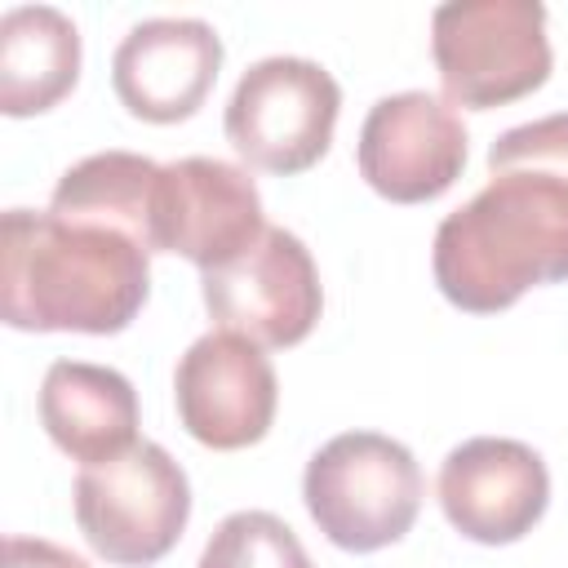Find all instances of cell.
Instances as JSON below:
<instances>
[{
    "label": "cell",
    "instance_id": "8fae6325",
    "mask_svg": "<svg viewBox=\"0 0 568 568\" xmlns=\"http://www.w3.org/2000/svg\"><path fill=\"white\" fill-rule=\"evenodd\" d=\"M546 462L519 439L479 435L457 444L439 466V506L448 524L470 541H519L546 515Z\"/></svg>",
    "mask_w": 568,
    "mask_h": 568
},
{
    "label": "cell",
    "instance_id": "ac0fdd59",
    "mask_svg": "<svg viewBox=\"0 0 568 568\" xmlns=\"http://www.w3.org/2000/svg\"><path fill=\"white\" fill-rule=\"evenodd\" d=\"M4 568H89L80 555H71L58 541L44 537H9L4 541Z\"/></svg>",
    "mask_w": 568,
    "mask_h": 568
},
{
    "label": "cell",
    "instance_id": "e0dca14e",
    "mask_svg": "<svg viewBox=\"0 0 568 568\" xmlns=\"http://www.w3.org/2000/svg\"><path fill=\"white\" fill-rule=\"evenodd\" d=\"M501 169H541V173L568 178V111L506 129L488 146V173H501Z\"/></svg>",
    "mask_w": 568,
    "mask_h": 568
},
{
    "label": "cell",
    "instance_id": "6da1fadb",
    "mask_svg": "<svg viewBox=\"0 0 568 568\" xmlns=\"http://www.w3.org/2000/svg\"><path fill=\"white\" fill-rule=\"evenodd\" d=\"M146 257L120 231L9 209L0 222V315L27 333H120L146 306Z\"/></svg>",
    "mask_w": 568,
    "mask_h": 568
},
{
    "label": "cell",
    "instance_id": "4fadbf2b",
    "mask_svg": "<svg viewBox=\"0 0 568 568\" xmlns=\"http://www.w3.org/2000/svg\"><path fill=\"white\" fill-rule=\"evenodd\" d=\"M40 426L84 466L120 457L138 444V390L115 368L58 359L40 382Z\"/></svg>",
    "mask_w": 568,
    "mask_h": 568
},
{
    "label": "cell",
    "instance_id": "5bb4252c",
    "mask_svg": "<svg viewBox=\"0 0 568 568\" xmlns=\"http://www.w3.org/2000/svg\"><path fill=\"white\" fill-rule=\"evenodd\" d=\"M80 80V31L53 4H18L0 18V111L22 120L58 106Z\"/></svg>",
    "mask_w": 568,
    "mask_h": 568
},
{
    "label": "cell",
    "instance_id": "ba28073f",
    "mask_svg": "<svg viewBox=\"0 0 568 568\" xmlns=\"http://www.w3.org/2000/svg\"><path fill=\"white\" fill-rule=\"evenodd\" d=\"M178 422L191 439L217 453L257 444L280 404L275 368L266 351L240 333H204L186 346L173 373Z\"/></svg>",
    "mask_w": 568,
    "mask_h": 568
},
{
    "label": "cell",
    "instance_id": "7c38bea8",
    "mask_svg": "<svg viewBox=\"0 0 568 568\" xmlns=\"http://www.w3.org/2000/svg\"><path fill=\"white\" fill-rule=\"evenodd\" d=\"M222 71V40L200 18H146L138 22L115 58L111 84L129 115L151 124H178L195 115Z\"/></svg>",
    "mask_w": 568,
    "mask_h": 568
},
{
    "label": "cell",
    "instance_id": "52a82bcc",
    "mask_svg": "<svg viewBox=\"0 0 568 568\" xmlns=\"http://www.w3.org/2000/svg\"><path fill=\"white\" fill-rule=\"evenodd\" d=\"M200 288L217 328L257 346H297L324 311L315 257L284 226H266L240 257L204 271Z\"/></svg>",
    "mask_w": 568,
    "mask_h": 568
},
{
    "label": "cell",
    "instance_id": "277c9868",
    "mask_svg": "<svg viewBox=\"0 0 568 568\" xmlns=\"http://www.w3.org/2000/svg\"><path fill=\"white\" fill-rule=\"evenodd\" d=\"M430 53L453 106L493 111L550 75L541 0H453L430 18Z\"/></svg>",
    "mask_w": 568,
    "mask_h": 568
},
{
    "label": "cell",
    "instance_id": "7a4b0ae2",
    "mask_svg": "<svg viewBox=\"0 0 568 568\" xmlns=\"http://www.w3.org/2000/svg\"><path fill=\"white\" fill-rule=\"evenodd\" d=\"M435 284L470 311L515 306L537 284L568 280V178L501 169L435 231Z\"/></svg>",
    "mask_w": 568,
    "mask_h": 568
},
{
    "label": "cell",
    "instance_id": "2e32d148",
    "mask_svg": "<svg viewBox=\"0 0 568 568\" xmlns=\"http://www.w3.org/2000/svg\"><path fill=\"white\" fill-rule=\"evenodd\" d=\"M195 568H315V564L280 515L235 510L213 528Z\"/></svg>",
    "mask_w": 568,
    "mask_h": 568
},
{
    "label": "cell",
    "instance_id": "5b68a950",
    "mask_svg": "<svg viewBox=\"0 0 568 568\" xmlns=\"http://www.w3.org/2000/svg\"><path fill=\"white\" fill-rule=\"evenodd\" d=\"M191 515L186 470L151 439L75 475V524L84 541L120 568L164 559Z\"/></svg>",
    "mask_w": 568,
    "mask_h": 568
},
{
    "label": "cell",
    "instance_id": "9a60e30c",
    "mask_svg": "<svg viewBox=\"0 0 568 568\" xmlns=\"http://www.w3.org/2000/svg\"><path fill=\"white\" fill-rule=\"evenodd\" d=\"M155 186H160L155 160L133 151H98L62 173L49 213H58L62 222L120 231L138 248L155 253Z\"/></svg>",
    "mask_w": 568,
    "mask_h": 568
},
{
    "label": "cell",
    "instance_id": "3957f363",
    "mask_svg": "<svg viewBox=\"0 0 568 568\" xmlns=\"http://www.w3.org/2000/svg\"><path fill=\"white\" fill-rule=\"evenodd\" d=\"M302 501L333 546L368 555L395 546L413 528L422 510V470L399 439L346 430L306 462Z\"/></svg>",
    "mask_w": 568,
    "mask_h": 568
},
{
    "label": "cell",
    "instance_id": "30bf717a",
    "mask_svg": "<svg viewBox=\"0 0 568 568\" xmlns=\"http://www.w3.org/2000/svg\"><path fill=\"white\" fill-rule=\"evenodd\" d=\"M466 169L462 115L422 89L377 98L359 129V178L395 200L422 204L444 195Z\"/></svg>",
    "mask_w": 568,
    "mask_h": 568
},
{
    "label": "cell",
    "instance_id": "9c48e42d",
    "mask_svg": "<svg viewBox=\"0 0 568 568\" xmlns=\"http://www.w3.org/2000/svg\"><path fill=\"white\" fill-rule=\"evenodd\" d=\"M262 231V195L240 164L213 155L160 164L155 253H178L200 271H213L240 257Z\"/></svg>",
    "mask_w": 568,
    "mask_h": 568
},
{
    "label": "cell",
    "instance_id": "8992f818",
    "mask_svg": "<svg viewBox=\"0 0 568 568\" xmlns=\"http://www.w3.org/2000/svg\"><path fill=\"white\" fill-rule=\"evenodd\" d=\"M342 89L311 58L253 62L226 102V142L266 173L311 169L337 129Z\"/></svg>",
    "mask_w": 568,
    "mask_h": 568
}]
</instances>
